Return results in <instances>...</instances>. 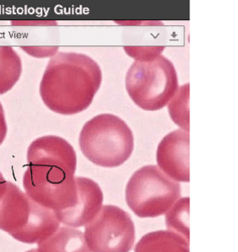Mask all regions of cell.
<instances>
[{"instance_id":"1","label":"cell","mask_w":238,"mask_h":252,"mask_svg":"<svg viewBox=\"0 0 238 252\" xmlns=\"http://www.w3.org/2000/svg\"><path fill=\"white\" fill-rule=\"evenodd\" d=\"M102 83L101 67L89 56L59 52L49 61L40 83V95L47 108L63 115L89 108Z\"/></svg>"},{"instance_id":"2","label":"cell","mask_w":238,"mask_h":252,"mask_svg":"<svg viewBox=\"0 0 238 252\" xmlns=\"http://www.w3.org/2000/svg\"><path fill=\"white\" fill-rule=\"evenodd\" d=\"M27 161L23 186L29 198L54 212L74 205L77 155L33 152L27 153Z\"/></svg>"},{"instance_id":"3","label":"cell","mask_w":238,"mask_h":252,"mask_svg":"<svg viewBox=\"0 0 238 252\" xmlns=\"http://www.w3.org/2000/svg\"><path fill=\"white\" fill-rule=\"evenodd\" d=\"M60 222L52 209L41 206L11 182L0 198V229L16 241L39 244L53 235Z\"/></svg>"},{"instance_id":"4","label":"cell","mask_w":238,"mask_h":252,"mask_svg":"<svg viewBox=\"0 0 238 252\" xmlns=\"http://www.w3.org/2000/svg\"><path fill=\"white\" fill-rule=\"evenodd\" d=\"M79 147L92 163L108 168L117 167L131 158L134 136L121 118L101 114L83 126L79 135Z\"/></svg>"},{"instance_id":"5","label":"cell","mask_w":238,"mask_h":252,"mask_svg":"<svg viewBox=\"0 0 238 252\" xmlns=\"http://www.w3.org/2000/svg\"><path fill=\"white\" fill-rule=\"evenodd\" d=\"M178 88L173 64L162 55L136 60L126 76V89L130 97L146 111H158L167 106Z\"/></svg>"},{"instance_id":"6","label":"cell","mask_w":238,"mask_h":252,"mask_svg":"<svg viewBox=\"0 0 238 252\" xmlns=\"http://www.w3.org/2000/svg\"><path fill=\"white\" fill-rule=\"evenodd\" d=\"M180 197V184L153 165L142 166L134 172L126 188L127 204L140 218L164 215Z\"/></svg>"},{"instance_id":"7","label":"cell","mask_w":238,"mask_h":252,"mask_svg":"<svg viewBox=\"0 0 238 252\" xmlns=\"http://www.w3.org/2000/svg\"><path fill=\"white\" fill-rule=\"evenodd\" d=\"M83 235L91 252H129L135 242V225L123 209L103 205Z\"/></svg>"},{"instance_id":"8","label":"cell","mask_w":238,"mask_h":252,"mask_svg":"<svg viewBox=\"0 0 238 252\" xmlns=\"http://www.w3.org/2000/svg\"><path fill=\"white\" fill-rule=\"evenodd\" d=\"M158 168L172 180L190 182V132L177 129L164 136L157 150Z\"/></svg>"},{"instance_id":"9","label":"cell","mask_w":238,"mask_h":252,"mask_svg":"<svg viewBox=\"0 0 238 252\" xmlns=\"http://www.w3.org/2000/svg\"><path fill=\"white\" fill-rule=\"evenodd\" d=\"M77 200L74 205L55 212L58 220L66 226L78 228L87 225L99 214L103 204L101 187L88 178H75Z\"/></svg>"},{"instance_id":"10","label":"cell","mask_w":238,"mask_h":252,"mask_svg":"<svg viewBox=\"0 0 238 252\" xmlns=\"http://www.w3.org/2000/svg\"><path fill=\"white\" fill-rule=\"evenodd\" d=\"M134 252H190V242L171 230H158L142 236Z\"/></svg>"},{"instance_id":"11","label":"cell","mask_w":238,"mask_h":252,"mask_svg":"<svg viewBox=\"0 0 238 252\" xmlns=\"http://www.w3.org/2000/svg\"><path fill=\"white\" fill-rule=\"evenodd\" d=\"M37 252H91L83 232L72 227H59L58 230L38 244Z\"/></svg>"},{"instance_id":"12","label":"cell","mask_w":238,"mask_h":252,"mask_svg":"<svg viewBox=\"0 0 238 252\" xmlns=\"http://www.w3.org/2000/svg\"><path fill=\"white\" fill-rule=\"evenodd\" d=\"M22 61L15 49L0 46V95L10 91L22 74Z\"/></svg>"},{"instance_id":"13","label":"cell","mask_w":238,"mask_h":252,"mask_svg":"<svg viewBox=\"0 0 238 252\" xmlns=\"http://www.w3.org/2000/svg\"><path fill=\"white\" fill-rule=\"evenodd\" d=\"M189 97H190V84L178 88V92L172 97L169 104V111L172 121L181 129L190 132L189 123Z\"/></svg>"},{"instance_id":"14","label":"cell","mask_w":238,"mask_h":252,"mask_svg":"<svg viewBox=\"0 0 238 252\" xmlns=\"http://www.w3.org/2000/svg\"><path fill=\"white\" fill-rule=\"evenodd\" d=\"M189 204L190 198H181L172 207L166 217L167 228L182 235L190 242L189 237Z\"/></svg>"},{"instance_id":"15","label":"cell","mask_w":238,"mask_h":252,"mask_svg":"<svg viewBox=\"0 0 238 252\" xmlns=\"http://www.w3.org/2000/svg\"><path fill=\"white\" fill-rule=\"evenodd\" d=\"M7 132H8V126L6 123L4 110H3L2 103H0V146L5 140Z\"/></svg>"},{"instance_id":"16","label":"cell","mask_w":238,"mask_h":252,"mask_svg":"<svg viewBox=\"0 0 238 252\" xmlns=\"http://www.w3.org/2000/svg\"><path fill=\"white\" fill-rule=\"evenodd\" d=\"M7 183H8V181L5 180L3 174L0 172V198H2L3 194L5 193L6 189H7Z\"/></svg>"},{"instance_id":"17","label":"cell","mask_w":238,"mask_h":252,"mask_svg":"<svg viewBox=\"0 0 238 252\" xmlns=\"http://www.w3.org/2000/svg\"><path fill=\"white\" fill-rule=\"evenodd\" d=\"M26 252H37V249H32L30 250V251H27Z\"/></svg>"}]
</instances>
